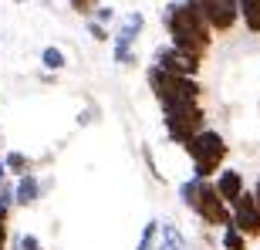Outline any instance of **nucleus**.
Masks as SVG:
<instances>
[{
  "mask_svg": "<svg viewBox=\"0 0 260 250\" xmlns=\"http://www.w3.org/2000/svg\"><path fill=\"white\" fill-rule=\"evenodd\" d=\"M162 24H166V30H169V44L189 51L196 58H206V54H210L213 34H216V30L210 27L200 0H173V4H166Z\"/></svg>",
  "mask_w": 260,
  "mask_h": 250,
  "instance_id": "obj_1",
  "label": "nucleus"
},
{
  "mask_svg": "<svg viewBox=\"0 0 260 250\" xmlns=\"http://www.w3.org/2000/svg\"><path fill=\"white\" fill-rule=\"evenodd\" d=\"M145 81L152 88V95L159 98V105L162 108H176V105H196L203 95V88L196 78L189 75H173V71H166V68L152 65L145 71Z\"/></svg>",
  "mask_w": 260,
  "mask_h": 250,
  "instance_id": "obj_2",
  "label": "nucleus"
},
{
  "mask_svg": "<svg viewBox=\"0 0 260 250\" xmlns=\"http://www.w3.org/2000/svg\"><path fill=\"white\" fill-rule=\"evenodd\" d=\"M183 149H186V155L193 159V176H200V179H216V173L223 169L226 155H230V145H226V139H223L216 129L196 132Z\"/></svg>",
  "mask_w": 260,
  "mask_h": 250,
  "instance_id": "obj_3",
  "label": "nucleus"
},
{
  "mask_svg": "<svg viewBox=\"0 0 260 250\" xmlns=\"http://www.w3.org/2000/svg\"><path fill=\"white\" fill-rule=\"evenodd\" d=\"M162 122H166V135H169V142L186 145L196 132L206 129V112L200 108V102H196V105L162 108Z\"/></svg>",
  "mask_w": 260,
  "mask_h": 250,
  "instance_id": "obj_4",
  "label": "nucleus"
},
{
  "mask_svg": "<svg viewBox=\"0 0 260 250\" xmlns=\"http://www.w3.org/2000/svg\"><path fill=\"white\" fill-rule=\"evenodd\" d=\"M193 213L200 216L203 223H206V227H216V230H223L226 223H233V206L220 196V190H216V183H213V179H203Z\"/></svg>",
  "mask_w": 260,
  "mask_h": 250,
  "instance_id": "obj_5",
  "label": "nucleus"
},
{
  "mask_svg": "<svg viewBox=\"0 0 260 250\" xmlns=\"http://www.w3.org/2000/svg\"><path fill=\"white\" fill-rule=\"evenodd\" d=\"M200 4L216 34H230L240 24V0H200Z\"/></svg>",
  "mask_w": 260,
  "mask_h": 250,
  "instance_id": "obj_6",
  "label": "nucleus"
},
{
  "mask_svg": "<svg viewBox=\"0 0 260 250\" xmlns=\"http://www.w3.org/2000/svg\"><path fill=\"white\" fill-rule=\"evenodd\" d=\"M155 65L166 68V71H173V75H189V78H196V75H200L203 58H196V54H189V51L169 44V48H159V51H155Z\"/></svg>",
  "mask_w": 260,
  "mask_h": 250,
  "instance_id": "obj_7",
  "label": "nucleus"
},
{
  "mask_svg": "<svg viewBox=\"0 0 260 250\" xmlns=\"http://www.w3.org/2000/svg\"><path fill=\"white\" fill-rule=\"evenodd\" d=\"M233 223H237L250 240H260V206H257V200H253V190H247L240 200L233 203Z\"/></svg>",
  "mask_w": 260,
  "mask_h": 250,
  "instance_id": "obj_8",
  "label": "nucleus"
},
{
  "mask_svg": "<svg viewBox=\"0 0 260 250\" xmlns=\"http://www.w3.org/2000/svg\"><path fill=\"white\" fill-rule=\"evenodd\" d=\"M213 183H216V190H220V196L226 203H237L243 196V193H247V183H243V176L237 173V169H220V173H216V179H213Z\"/></svg>",
  "mask_w": 260,
  "mask_h": 250,
  "instance_id": "obj_9",
  "label": "nucleus"
},
{
  "mask_svg": "<svg viewBox=\"0 0 260 250\" xmlns=\"http://www.w3.org/2000/svg\"><path fill=\"white\" fill-rule=\"evenodd\" d=\"M14 190H17V206H30V203H34V200H38V196H41V183H38V179H34V173L20 176V179H17V186H14Z\"/></svg>",
  "mask_w": 260,
  "mask_h": 250,
  "instance_id": "obj_10",
  "label": "nucleus"
},
{
  "mask_svg": "<svg viewBox=\"0 0 260 250\" xmlns=\"http://www.w3.org/2000/svg\"><path fill=\"white\" fill-rule=\"evenodd\" d=\"M240 24L250 34H260V0H240Z\"/></svg>",
  "mask_w": 260,
  "mask_h": 250,
  "instance_id": "obj_11",
  "label": "nucleus"
},
{
  "mask_svg": "<svg viewBox=\"0 0 260 250\" xmlns=\"http://www.w3.org/2000/svg\"><path fill=\"white\" fill-rule=\"evenodd\" d=\"M247 233L237 227V223H226L223 227V237H220V243H223V250H247Z\"/></svg>",
  "mask_w": 260,
  "mask_h": 250,
  "instance_id": "obj_12",
  "label": "nucleus"
},
{
  "mask_svg": "<svg viewBox=\"0 0 260 250\" xmlns=\"http://www.w3.org/2000/svg\"><path fill=\"white\" fill-rule=\"evenodd\" d=\"M112 58L118 61V65H135V51H132V41L125 38H112Z\"/></svg>",
  "mask_w": 260,
  "mask_h": 250,
  "instance_id": "obj_13",
  "label": "nucleus"
},
{
  "mask_svg": "<svg viewBox=\"0 0 260 250\" xmlns=\"http://www.w3.org/2000/svg\"><path fill=\"white\" fill-rule=\"evenodd\" d=\"M159 250H186L183 233L176 230L173 223H162V243H159Z\"/></svg>",
  "mask_w": 260,
  "mask_h": 250,
  "instance_id": "obj_14",
  "label": "nucleus"
},
{
  "mask_svg": "<svg viewBox=\"0 0 260 250\" xmlns=\"http://www.w3.org/2000/svg\"><path fill=\"white\" fill-rule=\"evenodd\" d=\"M4 163H7V173H14V176H27L30 173V159L24 152H7Z\"/></svg>",
  "mask_w": 260,
  "mask_h": 250,
  "instance_id": "obj_15",
  "label": "nucleus"
},
{
  "mask_svg": "<svg viewBox=\"0 0 260 250\" xmlns=\"http://www.w3.org/2000/svg\"><path fill=\"white\" fill-rule=\"evenodd\" d=\"M142 27H145V17H142V14H128V17H125V27L118 30V38H125V41H132V44H135V38L142 34Z\"/></svg>",
  "mask_w": 260,
  "mask_h": 250,
  "instance_id": "obj_16",
  "label": "nucleus"
},
{
  "mask_svg": "<svg viewBox=\"0 0 260 250\" xmlns=\"http://www.w3.org/2000/svg\"><path fill=\"white\" fill-rule=\"evenodd\" d=\"M162 233V223L159 220H149L145 223V230H142V237H139V247L135 250H155V237Z\"/></svg>",
  "mask_w": 260,
  "mask_h": 250,
  "instance_id": "obj_17",
  "label": "nucleus"
},
{
  "mask_svg": "<svg viewBox=\"0 0 260 250\" xmlns=\"http://www.w3.org/2000/svg\"><path fill=\"white\" fill-rule=\"evenodd\" d=\"M41 65L48 68V71H61V68H64V51L54 48V44L44 48V51H41Z\"/></svg>",
  "mask_w": 260,
  "mask_h": 250,
  "instance_id": "obj_18",
  "label": "nucleus"
},
{
  "mask_svg": "<svg viewBox=\"0 0 260 250\" xmlns=\"http://www.w3.org/2000/svg\"><path fill=\"white\" fill-rule=\"evenodd\" d=\"M88 34H91L95 41H112V34H108V27L102 24V20H95V17L88 20Z\"/></svg>",
  "mask_w": 260,
  "mask_h": 250,
  "instance_id": "obj_19",
  "label": "nucleus"
},
{
  "mask_svg": "<svg viewBox=\"0 0 260 250\" xmlns=\"http://www.w3.org/2000/svg\"><path fill=\"white\" fill-rule=\"evenodd\" d=\"M68 4H71V10H75V14H81V17L95 14V7H98V0H68Z\"/></svg>",
  "mask_w": 260,
  "mask_h": 250,
  "instance_id": "obj_20",
  "label": "nucleus"
},
{
  "mask_svg": "<svg viewBox=\"0 0 260 250\" xmlns=\"http://www.w3.org/2000/svg\"><path fill=\"white\" fill-rule=\"evenodd\" d=\"M20 250H44V247H41V240H38V237L24 233V237H20Z\"/></svg>",
  "mask_w": 260,
  "mask_h": 250,
  "instance_id": "obj_21",
  "label": "nucleus"
},
{
  "mask_svg": "<svg viewBox=\"0 0 260 250\" xmlns=\"http://www.w3.org/2000/svg\"><path fill=\"white\" fill-rule=\"evenodd\" d=\"M112 17H115V10H112V7H98L95 10V20H102V24H112Z\"/></svg>",
  "mask_w": 260,
  "mask_h": 250,
  "instance_id": "obj_22",
  "label": "nucleus"
},
{
  "mask_svg": "<svg viewBox=\"0 0 260 250\" xmlns=\"http://www.w3.org/2000/svg\"><path fill=\"white\" fill-rule=\"evenodd\" d=\"M4 173H7V163H4V155H0V193H4V186H7L4 183Z\"/></svg>",
  "mask_w": 260,
  "mask_h": 250,
  "instance_id": "obj_23",
  "label": "nucleus"
},
{
  "mask_svg": "<svg viewBox=\"0 0 260 250\" xmlns=\"http://www.w3.org/2000/svg\"><path fill=\"white\" fill-rule=\"evenodd\" d=\"M250 190H253V200H257V206H260V176H257V183H253Z\"/></svg>",
  "mask_w": 260,
  "mask_h": 250,
  "instance_id": "obj_24",
  "label": "nucleus"
},
{
  "mask_svg": "<svg viewBox=\"0 0 260 250\" xmlns=\"http://www.w3.org/2000/svg\"><path fill=\"white\" fill-rule=\"evenodd\" d=\"M17 4H27V0H17Z\"/></svg>",
  "mask_w": 260,
  "mask_h": 250,
  "instance_id": "obj_25",
  "label": "nucleus"
}]
</instances>
